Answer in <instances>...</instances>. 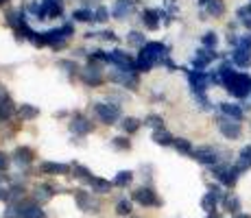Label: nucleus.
<instances>
[{
    "instance_id": "nucleus-51",
    "label": "nucleus",
    "mask_w": 251,
    "mask_h": 218,
    "mask_svg": "<svg viewBox=\"0 0 251 218\" xmlns=\"http://www.w3.org/2000/svg\"><path fill=\"white\" fill-rule=\"evenodd\" d=\"M236 218H251V216H247V214H236Z\"/></svg>"
},
{
    "instance_id": "nucleus-49",
    "label": "nucleus",
    "mask_w": 251,
    "mask_h": 218,
    "mask_svg": "<svg viewBox=\"0 0 251 218\" xmlns=\"http://www.w3.org/2000/svg\"><path fill=\"white\" fill-rule=\"evenodd\" d=\"M4 98H9V94H7V90H4V85H0V100H4Z\"/></svg>"
},
{
    "instance_id": "nucleus-40",
    "label": "nucleus",
    "mask_w": 251,
    "mask_h": 218,
    "mask_svg": "<svg viewBox=\"0 0 251 218\" xmlns=\"http://www.w3.org/2000/svg\"><path fill=\"white\" fill-rule=\"evenodd\" d=\"M140 124L142 122H140L138 118H125L123 120V129L127 131V133H136V131L140 129Z\"/></svg>"
},
{
    "instance_id": "nucleus-22",
    "label": "nucleus",
    "mask_w": 251,
    "mask_h": 218,
    "mask_svg": "<svg viewBox=\"0 0 251 218\" xmlns=\"http://www.w3.org/2000/svg\"><path fill=\"white\" fill-rule=\"evenodd\" d=\"M72 177L79 179V181H85V183H92V179H94V174L88 166H83V164H72Z\"/></svg>"
},
{
    "instance_id": "nucleus-27",
    "label": "nucleus",
    "mask_w": 251,
    "mask_h": 218,
    "mask_svg": "<svg viewBox=\"0 0 251 218\" xmlns=\"http://www.w3.org/2000/svg\"><path fill=\"white\" fill-rule=\"evenodd\" d=\"M13 111H16V103L11 100V96L9 98H4V100H0V120H9L13 116Z\"/></svg>"
},
{
    "instance_id": "nucleus-42",
    "label": "nucleus",
    "mask_w": 251,
    "mask_h": 218,
    "mask_svg": "<svg viewBox=\"0 0 251 218\" xmlns=\"http://www.w3.org/2000/svg\"><path fill=\"white\" fill-rule=\"evenodd\" d=\"M129 212H131V203H129V201H125V198H123V201L116 203V214H118V216H127Z\"/></svg>"
},
{
    "instance_id": "nucleus-2",
    "label": "nucleus",
    "mask_w": 251,
    "mask_h": 218,
    "mask_svg": "<svg viewBox=\"0 0 251 218\" xmlns=\"http://www.w3.org/2000/svg\"><path fill=\"white\" fill-rule=\"evenodd\" d=\"M166 55H168V48L164 46V44H160V42L147 44V46H142L138 52L136 70H140V72L151 70L155 64H164V61H166Z\"/></svg>"
},
{
    "instance_id": "nucleus-6",
    "label": "nucleus",
    "mask_w": 251,
    "mask_h": 218,
    "mask_svg": "<svg viewBox=\"0 0 251 218\" xmlns=\"http://www.w3.org/2000/svg\"><path fill=\"white\" fill-rule=\"evenodd\" d=\"M188 81H190V87H192V92H195V96H197V94H203V92L207 90L212 76L205 74V72H201V70H190L188 72Z\"/></svg>"
},
{
    "instance_id": "nucleus-4",
    "label": "nucleus",
    "mask_w": 251,
    "mask_h": 218,
    "mask_svg": "<svg viewBox=\"0 0 251 218\" xmlns=\"http://www.w3.org/2000/svg\"><path fill=\"white\" fill-rule=\"evenodd\" d=\"M94 111H96V116L100 118V122H105V124H116L120 120V107H118V105L96 103L94 105Z\"/></svg>"
},
{
    "instance_id": "nucleus-18",
    "label": "nucleus",
    "mask_w": 251,
    "mask_h": 218,
    "mask_svg": "<svg viewBox=\"0 0 251 218\" xmlns=\"http://www.w3.org/2000/svg\"><path fill=\"white\" fill-rule=\"evenodd\" d=\"M234 64L240 68H249V64H251V48L249 46L238 44V48L234 50Z\"/></svg>"
},
{
    "instance_id": "nucleus-25",
    "label": "nucleus",
    "mask_w": 251,
    "mask_h": 218,
    "mask_svg": "<svg viewBox=\"0 0 251 218\" xmlns=\"http://www.w3.org/2000/svg\"><path fill=\"white\" fill-rule=\"evenodd\" d=\"M221 111H223L227 118H234V120H240L245 116V111L240 105H234V103H221Z\"/></svg>"
},
{
    "instance_id": "nucleus-47",
    "label": "nucleus",
    "mask_w": 251,
    "mask_h": 218,
    "mask_svg": "<svg viewBox=\"0 0 251 218\" xmlns=\"http://www.w3.org/2000/svg\"><path fill=\"white\" fill-rule=\"evenodd\" d=\"M7 166H9V157L4 153H0V172H2Z\"/></svg>"
},
{
    "instance_id": "nucleus-17",
    "label": "nucleus",
    "mask_w": 251,
    "mask_h": 218,
    "mask_svg": "<svg viewBox=\"0 0 251 218\" xmlns=\"http://www.w3.org/2000/svg\"><path fill=\"white\" fill-rule=\"evenodd\" d=\"M33 162V151L28 146H18L16 151H13V164H18V166H31Z\"/></svg>"
},
{
    "instance_id": "nucleus-32",
    "label": "nucleus",
    "mask_w": 251,
    "mask_h": 218,
    "mask_svg": "<svg viewBox=\"0 0 251 218\" xmlns=\"http://www.w3.org/2000/svg\"><path fill=\"white\" fill-rule=\"evenodd\" d=\"M175 148H177V151H179L181 155H192V153H195L192 144L188 142L186 138H175Z\"/></svg>"
},
{
    "instance_id": "nucleus-19",
    "label": "nucleus",
    "mask_w": 251,
    "mask_h": 218,
    "mask_svg": "<svg viewBox=\"0 0 251 218\" xmlns=\"http://www.w3.org/2000/svg\"><path fill=\"white\" fill-rule=\"evenodd\" d=\"M40 170L44 174H68L72 172V166H68V164H57V162H44L40 166Z\"/></svg>"
},
{
    "instance_id": "nucleus-39",
    "label": "nucleus",
    "mask_w": 251,
    "mask_h": 218,
    "mask_svg": "<svg viewBox=\"0 0 251 218\" xmlns=\"http://www.w3.org/2000/svg\"><path fill=\"white\" fill-rule=\"evenodd\" d=\"M127 42L131 44V46H147V42H144V35L140 31H131V33H129Z\"/></svg>"
},
{
    "instance_id": "nucleus-52",
    "label": "nucleus",
    "mask_w": 251,
    "mask_h": 218,
    "mask_svg": "<svg viewBox=\"0 0 251 218\" xmlns=\"http://www.w3.org/2000/svg\"><path fill=\"white\" fill-rule=\"evenodd\" d=\"M207 218H219V216H216V212H214V214H207Z\"/></svg>"
},
{
    "instance_id": "nucleus-23",
    "label": "nucleus",
    "mask_w": 251,
    "mask_h": 218,
    "mask_svg": "<svg viewBox=\"0 0 251 218\" xmlns=\"http://www.w3.org/2000/svg\"><path fill=\"white\" fill-rule=\"evenodd\" d=\"M160 16H162V11H157V9H147V11L142 13V20L147 24V28L155 31V28L160 26Z\"/></svg>"
},
{
    "instance_id": "nucleus-28",
    "label": "nucleus",
    "mask_w": 251,
    "mask_h": 218,
    "mask_svg": "<svg viewBox=\"0 0 251 218\" xmlns=\"http://www.w3.org/2000/svg\"><path fill=\"white\" fill-rule=\"evenodd\" d=\"M90 188L96 192V194H107L109 190H112V183L107 181V179H100V177H94L90 183Z\"/></svg>"
},
{
    "instance_id": "nucleus-10",
    "label": "nucleus",
    "mask_w": 251,
    "mask_h": 218,
    "mask_svg": "<svg viewBox=\"0 0 251 218\" xmlns=\"http://www.w3.org/2000/svg\"><path fill=\"white\" fill-rule=\"evenodd\" d=\"M81 79L85 81L88 85H100V81H103V70H100V66H96L94 61H92L90 66H85L83 70H81Z\"/></svg>"
},
{
    "instance_id": "nucleus-33",
    "label": "nucleus",
    "mask_w": 251,
    "mask_h": 218,
    "mask_svg": "<svg viewBox=\"0 0 251 218\" xmlns=\"http://www.w3.org/2000/svg\"><path fill=\"white\" fill-rule=\"evenodd\" d=\"M223 205H225V210L227 212H231V214H238V210H240V201L236 196H231V194L223 196Z\"/></svg>"
},
{
    "instance_id": "nucleus-21",
    "label": "nucleus",
    "mask_w": 251,
    "mask_h": 218,
    "mask_svg": "<svg viewBox=\"0 0 251 218\" xmlns=\"http://www.w3.org/2000/svg\"><path fill=\"white\" fill-rule=\"evenodd\" d=\"M131 9H133V2H129V0H116L114 18H116V20H125V18L131 13Z\"/></svg>"
},
{
    "instance_id": "nucleus-14",
    "label": "nucleus",
    "mask_w": 251,
    "mask_h": 218,
    "mask_svg": "<svg viewBox=\"0 0 251 218\" xmlns=\"http://www.w3.org/2000/svg\"><path fill=\"white\" fill-rule=\"evenodd\" d=\"M214 174H216V179H219L221 183H225V186H234V183L238 181V174H240V170H238V166H236V168H227V166H223V168H216Z\"/></svg>"
},
{
    "instance_id": "nucleus-15",
    "label": "nucleus",
    "mask_w": 251,
    "mask_h": 218,
    "mask_svg": "<svg viewBox=\"0 0 251 218\" xmlns=\"http://www.w3.org/2000/svg\"><path fill=\"white\" fill-rule=\"evenodd\" d=\"M70 131L75 135H88L94 131V124H92L88 118H83V116H75L70 122Z\"/></svg>"
},
{
    "instance_id": "nucleus-16",
    "label": "nucleus",
    "mask_w": 251,
    "mask_h": 218,
    "mask_svg": "<svg viewBox=\"0 0 251 218\" xmlns=\"http://www.w3.org/2000/svg\"><path fill=\"white\" fill-rule=\"evenodd\" d=\"M20 218H46V214L37 203L22 201L20 203Z\"/></svg>"
},
{
    "instance_id": "nucleus-26",
    "label": "nucleus",
    "mask_w": 251,
    "mask_h": 218,
    "mask_svg": "<svg viewBox=\"0 0 251 218\" xmlns=\"http://www.w3.org/2000/svg\"><path fill=\"white\" fill-rule=\"evenodd\" d=\"M76 205L85 212H94L96 210V201L92 198L88 192H76Z\"/></svg>"
},
{
    "instance_id": "nucleus-34",
    "label": "nucleus",
    "mask_w": 251,
    "mask_h": 218,
    "mask_svg": "<svg viewBox=\"0 0 251 218\" xmlns=\"http://www.w3.org/2000/svg\"><path fill=\"white\" fill-rule=\"evenodd\" d=\"M207 13L210 16H214V18H219V16H223V11H225V4H223V0H212L210 4H207Z\"/></svg>"
},
{
    "instance_id": "nucleus-50",
    "label": "nucleus",
    "mask_w": 251,
    "mask_h": 218,
    "mask_svg": "<svg viewBox=\"0 0 251 218\" xmlns=\"http://www.w3.org/2000/svg\"><path fill=\"white\" fill-rule=\"evenodd\" d=\"M212 2V0H199V4H201V7H207V4H210Z\"/></svg>"
},
{
    "instance_id": "nucleus-7",
    "label": "nucleus",
    "mask_w": 251,
    "mask_h": 218,
    "mask_svg": "<svg viewBox=\"0 0 251 218\" xmlns=\"http://www.w3.org/2000/svg\"><path fill=\"white\" fill-rule=\"evenodd\" d=\"M131 198L136 203H140V205H144V207H151V205H160V198H157V194L153 192V188H138L136 192L131 194Z\"/></svg>"
},
{
    "instance_id": "nucleus-20",
    "label": "nucleus",
    "mask_w": 251,
    "mask_h": 218,
    "mask_svg": "<svg viewBox=\"0 0 251 218\" xmlns=\"http://www.w3.org/2000/svg\"><path fill=\"white\" fill-rule=\"evenodd\" d=\"M214 57H216L214 50H207V48H203V50H197L195 59H192V66H195L197 70H201V68H205L212 59H214Z\"/></svg>"
},
{
    "instance_id": "nucleus-45",
    "label": "nucleus",
    "mask_w": 251,
    "mask_h": 218,
    "mask_svg": "<svg viewBox=\"0 0 251 218\" xmlns=\"http://www.w3.org/2000/svg\"><path fill=\"white\" fill-rule=\"evenodd\" d=\"M107 16H109V11L103 7V4H100V7L96 9V13H94V20L96 22H105V20H107Z\"/></svg>"
},
{
    "instance_id": "nucleus-37",
    "label": "nucleus",
    "mask_w": 251,
    "mask_h": 218,
    "mask_svg": "<svg viewBox=\"0 0 251 218\" xmlns=\"http://www.w3.org/2000/svg\"><path fill=\"white\" fill-rule=\"evenodd\" d=\"M72 18H75L76 22H92L94 20V13H92L90 9H79V11L72 13Z\"/></svg>"
},
{
    "instance_id": "nucleus-31",
    "label": "nucleus",
    "mask_w": 251,
    "mask_h": 218,
    "mask_svg": "<svg viewBox=\"0 0 251 218\" xmlns=\"http://www.w3.org/2000/svg\"><path fill=\"white\" fill-rule=\"evenodd\" d=\"M144 124H147V127H151L153 131L164 129V120H162V116H157V114H149L147 118H144Z\"/></svg>"
},
{
    "instance_id": "nucleus-3",
    "label": "nucleus",
    "mask_w": 251,
    "mask_h": 218,
    "mask_svg": "<svg viewBox=\"0 0 251 218\" xmlns=\"http://www.w3.org/2000/svg\"><path fill=\"white\" fill-rule=\"evenodd\" d=\"M70 37H72V24H64V26H59V28H52V31L40 33L35 44H37V46H46V44L57 46V44H64L66 40H70Z\"/></svg>"
},
{
    "instance_id": "nucleus-29",
    "label": "nucleus",
    "mask_w": 251,
    "mask_h": 218,
    "mask_svg": "<svg viewBox=\"0 0 251 218\" xmlns=\"http://www.w3.org/2000/svg\"><path fill=\"white\" fill-rule=\"evenodd\" d=\"M251 168V146H245L238 155V170H247Z\"/></svg>"
},
{
    "instance_id": "nucleus-5",
    "label": "nucleus",
    "mask_w": 251,
    "mask_h": 218,
    "mask_svg": "<svg viewBox=\"0 0 251 218\" xmlns=\"http://www.w3.org/2000/svg\"><path fill=\"white\" fill-rule=\"evenodd\" d=\"M107 61L116 66V70L136 72V61H133L129 55H125L123 50H112V52H107Z\"/></svg>"
},
{
    "instance_id": "nucleus-36",
    "label": "nucleus",
    "mask_w": 251,
    "mask_h": 218,
    "mask_svg": "<svg viewBox=\"0 0 251 218\" xmlns=\"http://www.w3.org/2000/svg\"><path fill=\"white\" fill-rule=\"evenodd\" d=\"M236 16H238L240 24H245L247 28H251V7H240L238 11H236Z\"/></svg>"
},
{
    "instance_id": "nucleus-1",
    "label": "nucleus",
    "mask_w": 251,
    "mask_h": 218,
    "mask_svg": "<svg viewBox=\"0 0 251 218\" xmlns=\"http://www.w3.org/2000/svg\"><path fill=\"white\" fill-rule=\"evenodd\" d=\"M216 74H219V81L225 85V90H227L231 96H236V98H247L251 94V76L249 74L231 70L229 64H221Z\"/></svg>"
},
{
    "instance_id": "nucleus-35",
    "label": "nucleus",
    "mask_w": 251,
    "mask_h": 218,
    "mask_svg": "<svg viewBox=\"0 0 251 218\" xmlns=\"http://www.w3.org/2000/svg\"><path fill=\"white\" fill-rule=\"evenodd\" d=\"M40 114V109L33 107V105H22L20 109H18V116H20L22 120H28V118H35V116Z\"/></svg>"
},
{
    "instance_id": "nucleus-38",
    "label": "nucleus",
    "mask_w": 251,
    "mask_h": 218,
    "mask_svg": "<svg viewBox=\"0 0 251 218\" xmlns=\"http://www.w3.org/2000/svg\"><path fill=\"white\" fill-rule=\"evenodd\" d=\"M33 196H35V201H48V198L52 196V188L50 186H40Z\"/></svg>"
},
{
    "instance_id": "nucleus-55",
    "label": "nucleus",
    "mask_w": 251,
    "mask_h": 218,
    "mask_svg": "<svg viewBox=\"0 0 251 218\" xmlns=\"http://www.w3.org/2000/svg\"><path fill=\"white\" fill-rule=\"evenodd\" d=\"M0 122H2V120H0Z\"/></svg>"
},
{
    "instance_id": "nucleus-48",
    "label": "nucleus",
    "mask_w": 251,
    "mask_h": 218,
    "mask_svg": "<svg viewBox=\"0 0 251 218\" xmlns=\"http://www.w3.org/2000/svg\"><path fill=\"white\" fill-rule=\"evenodd\" d=\"M7 198H11V196H9V190L0 186V201H7Z\"/></svg>"
},
{
    "instance_id": "nucleus-53",
    "label": "nucleus",
    "mask_w": 251,
    "mask_h": 218,
    "mask_svg": "<svg viewBox=\"0 0 251 218\" xmlns=\"http://www.w3.org/2000/svg\"><path fill=\"white\" fill-rule=\"evenodd\" d=\"M4 2H7V0H0V4H4Z\"/></svg>"
},
{
    "instance_id": "nucleus-44",
    "label": "nucleus",
    "mask_w": 251,
    "mask_h": 218,
    "mask_svg": "<svg viewBox=\"0 0 251 218\" xmlns=\"http://www.w3.org/2000/svg\"><path fill=\"white\" fill-rule=\"evenodd\" d=\"M203 46L207 48V50H212V48H214L216 46V33H205V35H203Z\"/></svg>"
},
{
    "instance_id": "nucleus-24",
    "label": "nucleus",
    "mask_w": 251,
    "mask_h": 218,
    "mask_svg": "<svg viewBox=\"0 0 251 218\" xmlns=\"http://www.w3.org/2000/svg\"><path fill=\"white\" fill-rule=\"evenodd\" d=\"M151 140L155 144H160V146H171V144H175V138H173L171 133H168L166 129H160V131H153Z\"/></svg>"
},
{
    "instance_id": "nucleus-13",
    "label": "nucleus",
    "mask_w": 251,
    "mask_h": 218,
    "mask_svg": "<svg viewBox=\"0 0 251 218\" xmlns=\"http://www.w3.org/2000/svg\"><path fill=\"white\" fill-rule=\"evenodd\" d=\"M219 198H221V190H219V186H210V192H207V194H205L203 198H201V207H203L207 214H214Z\"/></svg>"
},
{
    "instance_id": "nucleus-46",
    "label": "nucleus",
    "mask_w": 251,
    "mask_h": 218,
    "mask_svg": "<svg viewBox=\"0 0 251 218\" xmlns=\"http://www.w3.org/2000/svg\"><path fill=\"white\" fill-rule=\"evenodd\" d=\"M100 37H103V40H107V42H116V40H118L112 31H103V33H100Z\"/></svg>"
},
{
    "instance_id": "nucleus-30",
    "label": "nucleus",
    "mask_w": 251,
    "mask_h": 218,
    "mask_svg": "<svg viewBox=\"0 0 251 218\" xmlns=\"http://www.w3.org/2000/svg\"><path fill=\"white\" fill-rule=\"evenodd\" d=\"M131 179H133L131 170H120L118 174H116V179H114V186L125 188V186H129V183H131Z\"/></svg>"
},
{
    "instance_id": "nucleus-43",
    "label": "nucleus",
    "mask_w": 251,
    "mask_h": 218,
    "mask_svg": "<svg viewBox=\"0 0 251 218\" xmlns=\"http://www.w3.org/2000/svg\"><path fill=\"white\" fill-rule=\"evenodd\" d=\"M2 218H20V203H13V205H9Z\"/></svg>"
},
{
    "instance_id": "nucleus-8",
    "label": "nucleus",
    "mask_w": 251,
    "mask_h": 218,
    "mask_svg": "<svg viewBox=\"0 0 251 218\" xmlns=\"http://www.w3.org/2000/svg\"><path fill=\"white\" fill-rule=\"evenodd\" d=\"M109 79H112L114 83L123 85V87H129V90H136V85H138V76H136V72L112 70V72H109Z\"/></svg>"
},
{
    "instance_id": "nucleus-41",
    "label": "nucleus",
    "mask_w": 251,
    "mask_h": 218,
    "mask_svg": "<svg viewBox=\"0 0 251 218\" xmlns=\"http://www.w3.org/2000/svg\"><path fill=\"white\" fill-rule=\"evenodd\" d=\"M114 148H118V151H129L131 148V142H129L127 138H123V135H116V138L112 140Z\"/></svg>"
},
{
    "instance_id": "nucleus-9",
    "label": "nucleus",
    "mask_w": 251,
    "mask_h": 218,
    "mask_svg": "<svg viewBox=\"0 0 251 218\" xmlns=\"http://www.w3.org/2000/svg\"><path fill=\"white\" fill-rule=\"evenodd\" d=\"M64 7H61V0H42L40 2V20L44 18H59Z\"/></svg>"
},
{
    "instance_id": "nucleus-54",
    "label": "nucleus",
    "mask_w": 251,
    "mask_h": 218,
    "mask_svg": "<svg viewBox=\"0 0 251 218\" xmlns=\"http://www.w3.org/2000/svg\"><path fill=\"white\" fill-rule=\"evenodd\" d=\"M0 181H2V174H0Z\"/></svg>"
},
{
    "instance_id": "nucleus-12",
    "label": "nucleus",
    "mask_w": 251,
    "mask_h": 218,
    "mask_svg": "<svg viewBox=\"0 0 251 218\" xmlns=\"http://www.w3.org/2000/svg\"><path fill=\"white\" fill-rule=\"evenodd\" d=\"M192 157H195L199 164H205V166H214V164L219 162V153H216L212 146H201V148H195V153H192Z\"/></svg>"
},
{
    "instance_id": "nucleus-11",
    "label": "nucleus",
    "mask_w": 251,
    "mask_h": 218,
    "mask_svg": "<svg viewBox=\"0 0 251 218\" xmlns=\"http://www.w3.org/2000/svg\"><path fill=\"white\" fill-rule=\"evenodd\" d=\"M219 129L227 140H236L240 135V122L234 118H227V116L219 120Z\"/></svg>"
}]
</instances>
